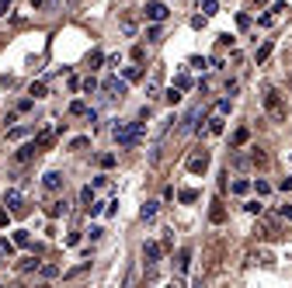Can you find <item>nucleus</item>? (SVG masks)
<instances>
[{"mask_svg": "<svg viewBox=\"0 0 292 288\" xmlns=\"http://www.w3.org/2000/svg\"><path fill=\"white\" fill-rule=\"evenodd\" d=\"M209 219H213V226H223V222H226V205H223L219 198H216L213 209H209Z\"/></svg>", "mask_w": 292, "mask_h": 288, "instance_id": "6e6552de", "label": "nucleus"}, {"mask_svg": "<svg viewBox=\"0 0 292 288\" xmlns=\"http://www.w3.org/2000/svg\"><path fill=\"white\" fill-rule=\"evenodd\" d=\"M112 139H115L122 150L139 146V139H143V122H118L115 129H112Z\"/></svg>", "mask_w": 292, "mask_h": 288, "instance_id": "f257e3e1", "label": "nucleus"}, {"mask_svg": "<svg viewBox=\"0 0 292 288\" xmlns=\"http://www.w3.org/2000/svg\"><path fill=\"white\" fill-rule=\"evenodd\" d=\"M188 268H192V250H181V253H177V271L184 274Z\"/></svg>", "mask_w": 292, "mask_h": 288, "instance_id": "dca6fc26", "label": "nucleus"}, {"mask_svg": "<svg viewBox=\"0 0 292 288\" xmlns=\"http://www.w3.org/2000/svg\"><path fill=\"white\" fill-rule=\"evenodd\" d=\"M63 212H66V201H49V205H45V215H49V219H59Z\"/></svg>", "mask_w": 292, "mask_h": 288, "instance_id": "2eb2a0df", "label": "nucleus"}, {"mask_svg": "<svg viewBox=\"0 0 292 288\" xmlns=\"http://www.w3.org/2000/svg\"><path fill=\"white\" fill-rule=\"evenodd\" d=\"M87 63H91V70H97V66L104 63V56H101V52H97V49H94V52H91V59H87Z\"/></svg>", "mask_w": 292, "mask_h": 288, "instance_id": "2f4dec72", "label": "nucleus"}, {"mask_svg": "<svg viewBox=\"0 0 292 288\" xmlns=\"http://www.w3.org/2000/svg\"><path fill=\"white\" fill-rule=\"evenodd\" d=\"M14 247H18L14 240H4V236H0V257H11V253H14Z\"/></svg>", "mask_w": 292, "mask_h": 288, "instance_id": "a211bd4d", "label": "nucleus"}, {"mask_svg": "<svg viewBox=\"0 0 292 288\" xmlns=\"http://www.w3.org/2000/svg\"><path fill=\"white\" fill-rule=\"evenodd\" d=\"M254 191H257V194H268L272 188H268V181H254Z\"/></svg>", "mask_w": 292, "mask_h": 288, "instance_id": "e433bc0d", "label": "nucleus"}, {"mask_svg": "<svg viewBox=\"0 0 292 288\" xmlns=\"http://www.w3.org/2000/svg\"><path fill=\"white\" fill-rule=\"evenodd\" d=\"M143 14H146V21H164V18H167V14H171V11H167L164 4H156V0H150Z\"/></svg>", "mask_w": 292, "mask_h": 288, "instance_id": "0eeeda50", "label": "nucleus"}, {"mask_svg": "<svg viewBox=\"0 0 292 288\" xmlns=\"http://www.w3.org/2000/svg\"><path fill=\"white\" fill-rule=\"evenodd\" d=\"M164 97H167V104H177V101H181V91H177V87H171Z\"/></svg>", "mask_w": 292, "mask_h": 288, "instance_id": "473e14b6", "label": "nucleus"}, {"mask_svg": "<svg viewBox=\"0 0 292 288\" xmlns=\"http://www.w3.org/2000/svg\"><path fill=\"white\" fill-rule=\"evenodd\" d=\"M35 156H39V146H35V142H24L14 160H18V163H28V160H35Z\"/></svg>", "mask_w": 292, "mask_h": 288, "instance_id": "9d476101", "label": "nucleus"}, {"mask_svg": "<svg viewBox=\"0 0 292 288\" xmlns=\"http://www.w3.org/2000/svg\"><path fill=\"white\" fill-rule=\"evenodd\" d=\"M233 35H230V32H226V35H219V49H226V45H233Z\"/></svg>", "mask_w": 292, "mask_h": 288, "instance_id": "58836bf2", "label": "nucleus"}, {"mask_svg": "<svg viewBox=\"0 0 292 288\" xmlns=\"http://www.w3.org/2000/svg\"><path fill=\"white\" fill-rule=\"evenodd\" d=\"M202 14H205V18L219 14V4H216V0H202Z\"/></svg>", "mask_w": 292, "mask_h": 288, "instance_id": "f3484780", "label": "nucleus"}, {"mask_svg": "<svg viewBox=\"0 0 292 288\" xmlns=\"http://www.w3.org/2000/svg\"><path fill=\"white\" fill-rule=\"evenodd\" d=\"M282 11H285V4H275V7L268 11V14H261V18H257V24H261V28H268V24H275V18H278Z\"/></svg>", "mask_w": 292, "mask_h": 288, "instance_id": "9b49d317", "label": "nucleus"}, {"mask_svg": "<svg viewBox=\"0 0 292 288\" xmlns=\"http://www.w3.org/2000/svg\"><path fill=\"white\" fill-rule=\"evenodd\" d=\"M146 39H150V42H160V39H164V35H160V21H153V28L146 32Z\"/></svg>", "mask_w": 292, "mask_h": 288, "instance_id": "a878e982", "label": "nucleus"}, {"mask_svg": "<svg viewBox=\"0 0 292 288\" xmlns=\"http://www.w3.org/2000/svg\"><path fill=\"white\" fill-rule=\"evenodd\" d=\"M56 132H59V125H56V129H42V132L32 139V142L39 146V153H42V150H52V142H56Z\"/></svg>", "mask_w": 292, "mask_h": 288, "instance_id": "423d86ee", "label": "nucleus"}, {"mask_svg": "<svg viewBox=\"0 0 292 288\" xmlns=\"http://www.w3.org/2000/svg\"><path fill=\"white\" fill-rule=\"evenodd\" d=\"M4 205H7L11 215H28V198H24L18 188H11V191L4 194Z\"/></svg>", "mask_w": 292, "mask_h": 288, "instance_id": "20e7f679", "label": "nucleus"}, {"mask_svg": "<svg viewBox=\"0 0 292 288\" xmlns=\"http://www.w3.org/2000/svg\"><path fill=\"white\" fill-rule=\"evenodd\" d=\"M247 139H251V129H236L233 139H230V146H233V150L236 146H247Z\"/></svg>", "mask_w": 292, "mask_h": 288, "instance_id": "4468645a", "label": "nucleus"}, {"mask_svg": "<svg viewBox=\"0 0 292 288\" xmlns=\"http://www.w3.org/2000/svg\"><path fill=\"white\" fill-rule=\"evenodd\" d=\"M101 91H104V97H108V101H122V97L129 94V80H104V83H101Z\"/></svg>", "mask_w": 292, "mask_h": 288, "instance_id": "39448f33", "label": "nucleus"}, {"mask_svg": "<svg viewBox=\"0 0 292 288\" xmlns=\"http://www.w3.org/2000/svg\"><path fill=\"white\" fill-rule=\"evenodd\" d=\"M42 4H45V0H32V7H42Z\"/></svg>", "mask_w": 292, "mask_h": 288, "instance_id": "de8ad7c7", "label": "nucleus"}, {"mask_svg": "<svg viewBox=\"0 0 292 288\" xmlns=\"http://www.w3.org/2000/svg\"><path fill=\"white\" fill-rule=\"evenodd\" d=\"M233 191L236 194H247V191H251V181H233Z\"/></svg>", "mask_w": 292, "mask_h": 288, "instance_id": "c756f323", "label": "nucleus"}, {"mask_svg": "<svg viewBox=\"0 0 292 288\" xmlns=\"http://www.w3.org/2000/svg\"><path fill=\"white\" fill-rule=\"evenodd\" d=\"M223 129H226V125H223V115L213 111V118H209V135H223Z\"/></svg>", "mask_w": 292, "mask_h": 288, "instance_id": "ddd939ff", "label": "nucleus"}, {"mask_svg": "<svg viewBox=\"0 0 292 288\" xmlns=\"http://www.w3.org/2000/svg\"><path fill=\"white\" fill-rule=\"evenodd\" d=\"M174 87H177V91H188V87H192L188 73H177V77H174Z\"/></svg>", "mask_w": 292, "mask_h": 288, "instance_id": "412c9836", "label": "nucleus"}, {"mask_svg": "<svg viewBox=\"0 0 292 288\" xmlns=\"http://www.w3.org/2000/svg\"><path fill=\"white\" fill-rule=\"evenodd\" d=\"M160 253H164V247H160V243H146V247H143L146 264H156V261H160Z\"/></svg>", "mask_w": 292, "mask_h": 288, "instance_id": "f8f14e48", "label": "nucleus"}, {"mask_svg": "<svg viewBox=\"0 0 292 288\" xmlns=\"http://www.w3.org/2000/svg\"><path fill=\"white\" fill-rule=\"evenodd\" d=\"M209 163H213V156H209V150H192L188 153V160H184V167H188V174H205L209 170Z\"/></svg>", "mask_w": 292, "mask_h": 288, "instance_id": "7ed1b4c3", "label": "nucleus"}, {"mask_svg": "<svg viewBox=\"0 0 292 288\" xmlns=\"http://www.w3.org/2000/svg\"><path fill=\"white\" fill-rule=\"evenodd\" d=\"M14 243H18V247H32V236H28V229H18V233H14Z\"/></svg>", "mask_w": 292, "mask_h": 288, "instance_id": "6ab92c4d", "label": "nucleus"}, {"mask_svg": "<svg viewBox=\"0 0 292 288\" xmlns=\"http://www.w3.org/2000/svg\"><path fill=\"white\" fill-rule=\"evenodd\" d=\"M278 219H285V222H292V205H282V209H278Z\"/></svg>", "mask_w": 292, "mask_h": 288, "instance_id": "f704fd0d", "label": "nucleus"}, {"mask_svg": "<svg viewBox=\"0 0 292 288\" xmlns=\"http://www.w3.org/2000/svg\"><path fill=\"white\" fill-rule=\"evenodd\" d=\"M251 163H254V167H268V156L261 153V150H254V153H251Z\"/></svg>", "mask_w": 292, "mask_h": 288, "instance_id": "4be33fe9", "label": "nucleus"}, {"mask_svg": "<svg viewBox=\"0 0 292 288\" xmlns=\"http://www.w3.org/2000/svg\"><path fill=\"white\" fill-rule=\"evenodd\" d=\"M24 135H28V129H11V132H7V139H24Z\"/></svg>", "mask_w": 292, "mask_h": 288, "instance_id": "a19ab883", "label": "nucleus"}, {"mask_svg": "<svg viewBox=\"0 0 292 288\" xmlns=\"http://www.w3.org/2000/svg\"><path fill=\"white\" fill-rule=\"evenodd\" d=\"M18 268H21V271H35V268H39V261H35V257H24Z\"/></svg>", "mask_w": 292, "mask_h": 288, "instance_id": "c85d7f7f", "label": "nucleus"}, {"mask_svg": "<svg viewBox=\"0 0 292 288\" xmlns=\"http://www.w3.org/2000/svg\"><path fill=\"white\" fill-rule=\"evenodd\" d=\"M11 11V0H0V14H7Z\"/></svg>", "mask_w": 292, "mask_h": 288, "instance_id": "c03bdc74", "label": "nucleus"}, {"mask_svg": "<svg viewBox=\"0 0 292 288\" xmlns=\"http://www.w3.org/2000/svg\"><path fill=\"white\" fill-rule=\"evenodd\" d=\"M205 21H209L205 14H195V18H192V28H205Z\"/></svg>", "mask_w": 292, "mask_h": 288, "instance_id": "ea45409f", "label": "nucleus"}, {"mask_svg": "<svg viewBox=\"0 0 292 288\" xmlns=\"http://www.w3.org/2000/svg\"><path fill=\"white\" fill-rule=\"evenodd\" d=\"M101 167H104V170H108V167H115V153H104V156H101Z\"/></svg>", "mask_w": 292, "mask_h": 288, "instance_id": "c9c22d12", "label": "nucleus"}, {"mask_svg": "<svg viewBox=\"0 0 292 288\" xmlns=\"http://www.w3.org/2000/svg\"><path fill=\"white\" fill-rule=\"evenodd\" d=\"M278 188H282V191H292V177H282V181H278Z\"/></svg>", "mask_w": 292, "mask_h": 288, "instance_id": "37998d69", "label": "nucleus"}, {"mask_svg": "<svg viewBox=\"0 0 292 288\" xmlns=\"http://www.w3.org/2000/svg\"><path fill=\"white\" fill-rule=\"evenodd\" d=\"M28 94H32V97H45V83H32Z\"/></svg>", "mask_w": 292, "mask_h": 288, "instance_id": "7c9ffc66", "label": "nucleus"}, {"mask_svg": "<svg viewBox=\"0 0 292 288\" xmlns=\"http://www.w3.org/2000/svg\"><path fill=\"white\" fill-rule=\"evenodd\" d=\"M80 87H84V91L91 94V91H97V80H94V77H87V80H84V83H80Z\"/></svg>", "mask_w": 292, "mask_h": 288, "instance_id": "4c0bfd02", "label": "nucleus"}, {"mask_svg": "<svg viewBox=\"0 0 292 288\" xmlns=\"http://www.w3.org/2000/svg\"><path fill=\"white\" fill-rule=\"evenodd\" d=\"M125 80H143V66H129V70H125Z\"/></svg>", "mask_w": 292, "mask_h": 288, "instance_id": "bb28decb", "label": "nucleus"}, {"mask_svg": "<svg viewBox=\"0 0 292 288\" xmlns=\"http://www.w3.org/2000/svg\"><path fill=\"white\" fill-rule=\"evenodd\" d=\"M268 56H272V42H264V45L257 49V56H254V59H257V63H264Z\"/></svg>", "mask_w": 292, "mask_h": 288, "instance_id": "5701e85b", "label": "nucleus"}, {"mask_svg": "<svg viewBox=\"0 0 292 288\" xmlns=\"http://www.w3.org/2000/svg\"><path fill=\"white\" fill-rule=\"evenodd\" d=\"M177 198H181L184 205H192V201H198V191H195V188H184V191L177 194Z\"/></svg>", "mask_w": 292, "mask_h": 288, "instance_id": "aec40b11", "label": "nucleus"}, {"mask_svg": "<svg viewBox=\"0 0 292 288\" xmlns=\"http://www.w3.org/2000/svg\"><path fill=\"white\" fill-rule=\"evenodd\" d=\"M264 111H268L275 122H285V115H289V104H285V97L278 94L275 87H264Z\"/></svg>", "mask_w": 292, "mask_h": 288, "instance_id": "f03ea898", "label": "nucleus"}, {"mask_svg": "<svg viewBox=\"0 0 292 288\" xmlns=\"http://www.w3.org/2000/svg\"><path fill=\"white\" fill-rule=\"evenodd\" d=\"M7 215H11V212H4V209H0V226H7Z\"/></svg>", "mask_w": 292, "mask_h": 288, "instance_id": "a18cd8bd", "label": "nucleus"}, {"mask_svg": "<svg viewBox=\"0 0 292 288\" xmlns=\"http://www.w3.org/2000/svg\"><path fill=\"white\" fill-rule=\"evenodd\" d=\"M42 274H45V278H52V274H59V268H56V264H45V268H42Z\"/></svg>", "mask_w": 292, "mask_h": 288, "instance_id": "79ce46f5", "label": "nucleus"}, {"mask_svg": "<svg viewBox=\"0 0 292 288\" xmlns=\"http://www.w3.org/2000/svg\"><path fill=\"white\" fill-rule=\"evenodd\" d=\"M132 59L143 63V59H146V49H143V45H132Z\"/></svg>", "mask_w": 292, "mask_h": 288, "instance_id": "72a5a7b5", "label": "nucleus"}, {"mask_svg": "<svg viewBox=\"0 0 292 288\" xmlns=\"http://www.w3.org/2000/svg\"><path fill=\"white\" fill-rule=\"evenodd\" d=\"M139 215H143V219H153V215H156V201H146V205H143V212H139Z\"/></svg>", "mask_w": 292, "mask_h": 288, "instance_id": "393cba45", "label": "nucleus"}, {"mask_svg": "<svg viewBox=\"0 0 292 288\" xmlns=\"http://www.w3.org/2000/svg\"><path fill=\"white\" fill-rule=\"evenodd\" d=\"M80 201H84V209H91V201H94V188H84V191H80Z\"/></svg>", "mask_w": 292, "mask_h": 288, "instance_id": "b1692460", "label": "nucleus"}, {"mask_svg": "<svg viewBox=\"0 0 292 288\" xmlns=\"http://www.w3.org/2000/svg\"><path fill=\"white\" fill-rule=\"evenodd\" d=\"M42 184H45V191H63V174L49 170L45 177H42Z\"/></svg>", "mask_w": 292, "mask_h": 288, "instance_id": "1a4fd4ad", "label": "nucleus"}, {"mask_svg": "<svg viewBox=\"0 0 292 288\" xmlns=\"http://www.w3.org/2000/svg\"><path fill=\"white\" fill-rule=\"evenodd\" d=\"M251 4H254V7H264V4H268V0H251Z\"/></svg>", "mask_w": 292, "mask_h": 288, "instance_id": "49530a36", "label": "nucleus"}, {"mask_svg": "<svg viewBox=\"0 0 292 288\" xmlns=\"http://www.w3.org/2000/svg\"><path fill=\"white\" fill-rule=\"evenodd\" d=\"M70 115H87V104H84V101H73V104H70Z\"/></svg>", "mask_w": 292, "mask_h": 288, "instance_id": "cd10ccee", "label": "nucleus"}]
</instances>
